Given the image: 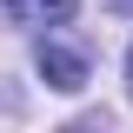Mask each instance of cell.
Returning a JSON list of instances; mask_svg holds the SVG:
<instances>
[{"instance_id":"7a4b0ae2","label":"cell","mask_w":133,"mask_h":133,"mask_svg":"<svg viewBox=\"0 0 133 133\" xmlns=\"http://www.w3.org/2000/svg\"><path fill=\"white\" fill-rule=\"evenodd\" d=\"M40 14H53V20H60V14H73V0H40Z\"/></svg>"},{"instance_id":"3957f363","label":"cell","mask_w":133,"mask_h":133,"mask_svg":"<svg viewBox=\"0 0 133 133\" xmlns=\"http://www.w3.org/2000/svg\"><path fill=\"white\" fill-rule=\"evenodd\" d=\"M127 93H133V47H127Z\"/></svg>"},{"instance_id":"6da1fadb","label":"cell","mask_w":133,"mask_h":133,"mask_svg":"<svg viewBox=\"0 0 133 133\" xmlns=\"http://www.w3.org/2000/svg\"><path fill=\"white\" fill-rule=\"evenodd\" d=\"M40 73H47V87H60V93H73V87L87 80V60H80V53H66V47H53V40H47V47H40Z\"/></svg>"}]
</instances>
